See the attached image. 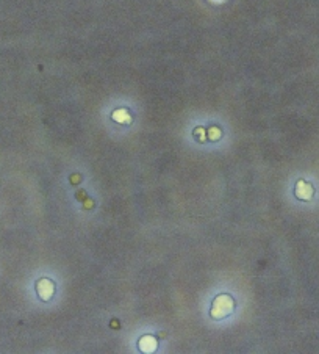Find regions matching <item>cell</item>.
Segmentation results:
<instances>
[{"label":"cell","instance_id":"6da1fadb","mask_svg":"<svg viewBox=\"0 0 319 354\" xmlns=\"http://www.w3.org/2000/svg\"><path fill=\"white\" fill-rule=\"evenodd\" d=\"M233 309H235V300H233L230 295H227V293L218 295L216 298L213 300L210 317L213 320H222V318H227L233 312Z\"/></svg>","mask_w":319,"mask_h":354},{"label":"cell","instance_id":"7a4b0ae2","mask_svg":"<svg viewBox=\"0 0 319 354\" xmlns=\"http://www.w3.org/2000/svg\"><path fill=\"white\" fill-rule=\"evenodd\" d=\"M36 293L39 300L42 301H50L55 293V284L47 278H42L36 282Z\"/></svg>","mask_w":319,"mask_h":354},{"label":"cell","instance_id":"3957f363","mask_svg":"<svg viewBox=\"0 0 319 354\" xmlns=\"http://www.w3.org/2000/svg\"><path fill=\"white\" fill-rule=\"evenodd\" d=\"M138 346L143 353H153L157 350V340L152 336H143L139 338Z\"/></svg>","mask_w":319,"mask_h":354}]
</instances>
